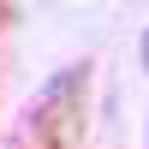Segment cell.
Segmentation results:
<instances>
[{"label": "cell", "instance_id": "obj_2", "mask_svg": "<svg viewBox=\"0 0 149 149\" xmlns=\"http://www.w3.org/2000/svg\"><path fill=\"white\" fill-rule=\"evenodd\" d=\"M12 24H18V6H6V0H0V30H12Z\"/></svg>", "mask_w": 149, "mask_h": 149}, {"label": "cell", "instance_id": "obj_1", "mask_svg": "<svg viewBox=\"0 0 149 149\" xmlns=\"http://www.w3.org/2000/svg\"><path fill=\"white\" fill-rule=\"evenodd\" d=\"M90 60L60 66L18 113L6 149H84L90 143Z\"/></svg>", "mask_w": 149, "mask_h": 149}, {"label": "cell", "instance_id": "obj_3", "mask_svg": "<svg viewBox=\"0 0 149 149\" xmlns=\"http://www.w3.org/2000/svg\"><path fill=\"white\" fill-rule=\"evenodd\" d=\"M143 72H149V30H143Z\"/></svg>", "mask_w": 149, "mask_h": 149}]
</instances>
